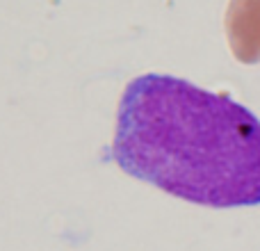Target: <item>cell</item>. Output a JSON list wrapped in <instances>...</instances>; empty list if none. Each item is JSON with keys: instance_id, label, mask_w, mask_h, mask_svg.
Segmentation results:
<instances>
[{"instance_id": "obj_1", "label": "cell", "mask_w": 260, "mask_h": 251, "mask_svg": "<svg viewBox=\"0 0 260 251\" xmlns=\"http://www.w3.org/2000/svg\"><path fill=\"white\" fill-rule=\"evenodd\" d=\"M110 158L197 206H260V119L233 96L183 78L144 73L128 82Z\"/></svg>"}, {"instance_id": "obj_2", "label": "cell", "mask_w": 260, "mask_h": 251, "mask_svg": "<svg viewBox=\"0 0 260 251\" xmlns=\"http://www.w3.org/2000/svg\"><path fill=\"white\" fill-rule=\"evenodd\" d=\"M224 35L240 64H260V0H229Z\"/></svg>"}]
</instances>
